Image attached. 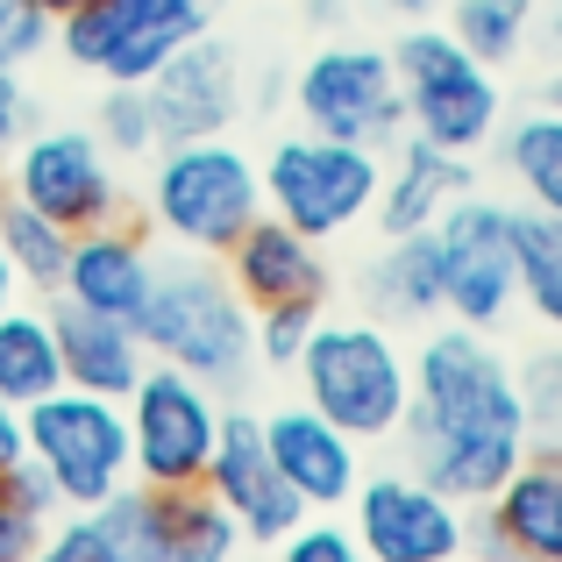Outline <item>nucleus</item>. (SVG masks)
Listing matches in <instances>:
<instances>
[{
	"label": "nucleus",
	"mask_w": 562,
	"mask_h": 562,
	"mask_svg": "<svg viewBox=\"0 0 562 562\" xmlns=\"http://www.w3.org/2000/svg\"><path fill=\"white\" fill-rule=\"evenodd\" d=\"M86 513L108 527V541L128 562H165V492H157V484L128 477L114 498H100V506H86Z\"/></svg>",
	"instance_id": "obj_29"
},
{
	"label": "nucleus",
	"mask_w": 562,
	"mask_h": 562,
	"mask_svg": "<svg viewBox=\"0 0 562 562\" xmlns=\"http://www.w3.org/2000/svg\"><path fill=\"white\" fill-rule=\"evenodd\" d=\"M43 527H50V520H36L29 506H14V498L0 492V562H29L36 541H43Z\"/></svg>",
	"instance_id": "obj_37"
},
{
	"label": "nucleus",
	"mask_w": 562,
	"mask_h": 562,
	"mask_svg": "<svg viewBox=\"0 0 562 562\" xmlns=\"http://www.w3.org/2000/svg\"><path fill=\"white\" fill-rule=\"evenodd\" d=\"M449 36L492 71H506L535 43V0H449Z\"/></svg>",
	"instance_id": "obj_28"
},
{
	"label": "nucleus",
	"mask_w": 562,
	"mask_h": 562,
	"mask_svg": "<svg viewBox=\"0 0 562 562\" xmlns=\"http://www.w3.org/2000/svg\"><path fill=\"white\" fill-rule=\"evenodd\" d=\"M22 300V278H14V263H8V243H0V306H14Z\"/></svg>",
	"instance_id": "obj_41"
},
{
	"label": "nucleus",
	"mask_w": 562,
	"mask_h": 562,
	"mask_svg": "<svg viewBox=\"0 0 562 562\" xmlns=\"http://www.w3.org/2000/svg\"><path fill=\"white\" fill-rule=\"evenodd\" d=\"M292 108L314 136L371 143V150L406 136L398 71H392V50H378V43H321L292 79Z\"/></svg>",
	"instance_id": "obj_9"
},
{
	"label": "nucleus",
	"mask_w": 562,
	"mask_h": 562,
	"mask_svg": "<svg viewBox=\"0 0 562 562\" xmlns=\"http://www.w3.org/2000/svg\"><path fill=\"white\" fill-rule=\"evenodd\" d=\"M363 300H371V321H441L449 300H441V249L435 228L420 235H384V249L363 263Z\"/></svg>",
	"instance_id": "obj_22"
},
{
	"label": "nucleus",
	"mask_w": 562,
	"mask_h": 562,
	"mask_svg": "<svg viewBox=\"0 0 562 562\" xmlns=\"http://www.w3.org/2000/svg\"><path fill=\"white\" fill-rule=\"evenodd\" d=\"M29 456V435H22V406L14 398H0V470L8 463H22Z\"/></svg>",
	"instance_id": "obj_38"
},
{
	"label": "nucleus",
	"mask_w": 562,
	"mask_h": 562,
	"mask_svg": "<svg viewBox=\"0 0 562 562\" xmlns=\"http://www.w3.org/2000/svg\"><path fill=\"white\" fill-rule=\"evenodd\" d=\"M122 413H128L136 484L179 492V484H200L206 477V456H214V435H221L214 384H200L192 371H179V363L150 357V371L128 384Z\"/></svg>",
	"instance_id": "obj_8"
},
{
	"label": "nucleus",
	"mask_w": 562,
	"mask_h": 562,
	"mask_svg": "<svg viewBox=\"0 0 562 562\" xmlns=\"http://www.w3.org/2000/svg\"><path fill=\"white\" fill-rule=\"evenodd\" d=\"M93 136L108 143V157H150L157 150L150 93H143L136 79H108V93L93 100Z\"/></svg>",
	"instance_id": "obj_30"
},
{
	"label": "nucleus",
	"mask_w": 562,
	"mask_h": 562,
	"mask_svg": "<svg viewBox=\"0 0 562 562\" xmlns=\"http://www.w3.org/2000/svg\"><path fill=\"white\" fill-rule=\"evenodd\" d=\"M398 441H406V470H420L456 506H484L520 470V456L535 449L520 371L484 328L463 321L427 328V342L413 349V398Z\"/></svg>",
	"instance_id": "obj_1"
},
{
	"label": "nucleus",
	"mask_w": 562,
	"mask_h": 562,
	"mask_svg": "<svg viewBox=\"0 0 562 562\" xmlns=\"http://www.w3.org/2000/svg\"><path fill=\"white\" fill-rule=\"evenodd\" d=\"M349 535L363 541L371 562H449L470 549V513L420 470H363L357 498L342 506Z\"/></svg>",
	"instance_id": "obj_12"
},
{
	"label": "nucleus",
	"mask_w": 562,
	"mask_h": 562,
	"mask_svg": "<svg viewBox=\"0 0 562 562\" xmlns=\"http://www.w3.org/2000/svg\"><path fill=\"white\" fill-rule=\"evenodd\" d=\"M477 562H562V456L527 449L470 520Z\"/></svg>",
	"instance_id": "obj_16"
},
{
	"label": "nucleus",
	"mask_w": 562,
	"mask_h": 562,
	"mask_svg": "<svg viewBox=\"0 0 562 562\" xmlns=\"http://www.w3.org/2000/svg\"><path fill=\"white\" fill-rule=\"evenodd\" d=\"M0 243H8L14 278H22L29 292H43V300H57V285H65V257H71V228H57L50 214H36V206H22L8 192V200H0Z\"/></svg>",
	"instance_id": "obj_27"
},
{
	"label": "nucleus",
	"mask_w": 562,
	"mask_h": 562,
	"mask_svg": "<svg viewBox=\"0 0 562 562\" xmlns=\"http://www.w3.org/2000/svg\"><path fill=\"white\" fill-rule=\"evenodd\" d=\"M200 484L235 513V520H243L249 549H278V541L306 520L300 492H292V484L278 477V463H271L263 413H243V406L221 413V435H214V456H206V477Z\"/></svg>",
	"instance_id": "obj_14"
},
{
	"label": "nucleus",
	"mask_w": 562,
	"mask_h": 562,
	"mask_svg": "<svg viewBox=\"0 0 562 562\" xmlns=\"http://www.w3.org/2000/svg\"><path fill=\"white\" fill-rule=\"evenodd\" d=\"M435 249H441V300L449 321L463 328H506V314L520 306V278H513V206L498 200H449V214L435 221Z\"/></svg>",
	"instance_id": "obj_13"
},
{
	"label": "nucleus",
	"mask_w": 562,
	"mask_h": 562,
	"mask_svg": "<svg viewBox=\"0 0 562 562\" xmlns=\"http://www.w3.org/2000/svg\"><path fill=\"white\" fill-rule=\"evenodd\" d=\"M22 435H29V456L50 470V484H57L65 506H100V498H114L128 477H136L122 398L57 384V392H43L36 406H22Z\"/></svg>",
	"instance_id": "obj_7"
},
{
	"label": "nucleus",
	"mask_w": 562,
	"mask_h": 562,
	"mask_svg": "<svg viewBox=\"0 0 562 562\" xmlns=\"http://www.w3.org/2000/svg\"><path fill=\"white\" fill-rule=\"evenodd\" d=\"M43 8L57 14V22H65V14H79V8H93V0H43Z\"/></svg>",
	"instance_id": "obj_42"
},
{
	"label": "nucleus",
	"mask_w": 562,
	"mask_h": 562,
	"mask_svg": "<svg viewBox=\"0 0 562 562\" xmlns=\"http://www.w3.org/2000/svg\"><path fill=\"white\" fill-rule=\"evenodd\" d=\"M150 93V122H157V150L165 143H200V136H228V122L243 114V65L228 43L192 36L165 65L143 79Z\"/></svg>",
	"instance_id": "obj_15"
},
{
	"label": "nucleus",
	"mask_w": 562,
	"mask_h": 562,
	"mask_svg": "<svg viewBox=\"0 0 562 562\" xmlns=\"http://www.w3.org/2000/svg\"><path fill=\"white\" fill-rule=\"evenodd\" d=\"M555 357H562V349H555Z\"/></svg>",
	"instance_id": "obj_47"
},
{
	"label": "nucleus",
	"mask_w": 562,
	"mask_h": 562,
	"mask_svg": "<svg viewBox=\"0 0 562 562\" xmlns=\"http://www.w3.org/2000/svg\"><path fill=\"white\" fill-rule=\"evenodd\" d=\"M498 165L513 171V186H520L527 206L562 214V114L535 108V114H520V122H506V136H498Z\"/></svg>",
	"instance_id": "obj_26"
},
{
	"label": "nucleus",
	"mask_w": 562,
	"mask_h": 562,
	"mask_svg": "<svg viewBox=\"0 0 562 562\" xmlns=\"http://www.w3.org/2000/svg\"><path fill=\"white\" fill-rule=\"evenodd\" d=\"M8 192L71 235L122 221V179L93 128H29L8 150Z\"/></svg>",
	"instance_id": "obj_11"
},
{
	"label": "nucleus",
	"mask_w": 562,
	"mask_h": 562,
	"mask_svg": "<svg viewBox=\"0 0 562 562\" xmlns=\"http://www.w3.org/2000/svg\"><path fill=\"white\" fill-rule=\"evenodd\" d=\"M221 0H93L57 22V50L100 79H150L179 43L214 29Z\"/></svg>",
	"instance_id": "obj_10"
},
{
	"label": "nucleus",
	"mask_w": 562,
	"mask_h": 562,
	"mask_svg": "<svg viewBox=\"0 0 562 562\" xmlns=\"http://www.w3.org/2000/svg\"><path fill=\"white\" fill-rule=\"evenodd\" d=\"M50 335H57V363H65V384L100 398H128V384L150 371V342H143L136 321H108L93 306L50 300Z\"/></svg>",
	"instance_id": "obj_20"
},
{
	"label": "nucleus",
	"mask_w": 562,
	"mask_h": 562,
	"mask_svg": "<svg viewBox=\"0 0 562 562\" xmlns=\"http://www.w3.org/2000/svg\"><path fill=\"white\" fill-rule=\"evenodd\" d=\"M243 562H278V555H243Z\"/></svg>",
	"instance_id": "obj_45"
},
{
	"label": "nucleus",
	"mask_w": 562,
	"mask_h": 562,
	"mask_svg": "<svg viewBox=\"0 0 562 562\" xmlns=\"http://www.w3.org/2000/svg\"><path fill=\"white\" fill-rule=\"evenodd\" d=\"M513 278H520L527 314L562 335V214L513 206Z\"/></svg>",
	"instance_id": "obj_24"
},
{
	"label": "nucleus",
	"mask_w": 562,
	"mask_h": 562,
	"mask_svg": "<svg viewBox=\"0 0 562 562\" xmlns=\"http://www.w3.org/2000/svg\"><path fill=\"white\" fill-rule=\"evenodd\" d=\"M257 214H263V179L228 136L165 143V157L150 171V221L179 249L221 257Z\"/></svg>",
	"instance_id": "obj_5"
},
{
	"label": "nucleus",
	"mask_w": 562,
	"mask_h": 562,
	"mask_svg": "<svg viewBox=\"0 0 562 562\" xmlns=\"http://www.w3.org/2000/svg\"><path fill=\"white\" fill-rule=\"evenodd\" d=\"M292 378L321 420L357 441H392L413 398V357L392 342L384 321H314Z\"/></svg>",
	"instance_id": "obj_3"
},
{
	"label": "nucleus",
	"mask_w": 562,
	"mask_h": 562,
	"mask_svg": "<svg viewBox=\"0 0 562 562\" xmlns=\"http://www.w3.org/2000/svg\"><path fill=\"white\" fill-rule=\"evenodd\" d=\"M221 271H228V285L249 300V314L257 306H285V300H328L335 271H328V249L314 243V235H300L292 221L278 214H257L243 235H235L228 249H221Z\"/></svg>",
	"instance_id": "obj_18"
},
{
	"label": "nucleus",
	"mask_w": 562,
	"mask_h": 562,
	"mask_svg": "<svg viewBox=\"0 0 562 562\" xmlns=\"http://www.w3.org/2000/svg\"><path fill=\"white\" fill-rule=\"evenodd\" d=\"M463 192H470L463 150H441V143H427V136H406L398 157L384 165V179H378L371 221H378V235H420V228H435V221L449 214V200H463Z\"/></svg>",
	"instance_id": "obj_21"
},
{
	"label": "nucleus",
	"mask_w": 562,
	"mask_h": 562,
	"mask_svg": "<svg viewBox=\"0 0 562 562\" xmlns=\"http://www.w3.org/2000/svg\"><path fill=\"white\" fill-rule=\"evenodd\" d=\"M342 14H349V0H306V22L314 29H342Z\"/></svg>",
	"instance_id": "obj_40"
},
{
	"label": "nucleus",
	"mask_w": 562,
	"mask_h": 562,
	"mask_svg": "<svg viewBox=\"0 0 562 562\" xmlns=\"http://www.w3.org/2000/svg\"><path fill=\"white\" fill-rule=\"evenodd\" d=\"M263 441H271V463L278 477L300 492L306 513H342L363 484V441L342 435L335 420H321L314 406H278L263 413Z\"/></svg>",
	"instance_id": "obj_17"
},
{
	"label": "nucleus",
	"mask_w": 562,
	"mask_h": 562,
	"mask_svg": "<svg viewBox=\"0 0 562 562\" xmlns=\"http://www.w3.org/2000/svg\"><path fill=\"white\" fill-rule=\"evenodd\" d=\"M57 43V14L43 0H0V65L22 71L29 57H43Z\"/></svg>",
	"instance_id": "obj_34"
},
{
	"label": "nucleus",
	"mask_w": 562,
	"mask_h": 562,
	"mask_svg": "<svg viewBox=\"0 0 562 562\" xmlns=\"http://www.w3.org/2000/svg\"><path fill=\"white\" fill-rule=\"evenodd\" d=\"M384 14H392V22H435L441 8H449V0H378Z\"/></svg>",
	"instance_id": "obj_39"
},
{
	"label": "nucleus",
	"mask_w": 562,
	"mask_h": 562,
	"mask_svg": "<svg viewBox=\"0 0 562 562\" xmlns=\"http://www.w3.org/2000/svg\"><path fill=\"white\" fill-rule=\"evenodd\" d=\"M150 285H157L150 243H143L128 221H100V228H79V235H71V257H65V285H57V300L93 306V314H108V321H143Z\"/></svg>",
	"instance_id": "obj_19"
},
{
	"label": "nucleus",
	"mask_w": 562,
	"mask_h": 562,
	"mask_svg": "<svg viewBox=\"0 0 562 562\" xmlns=\"http://www.w3.org/2000/svg\"><path fill=\"white\" fill-rule=\"evenodd\" d=\"M541 108H555V114H562V79H549V86H541Z\"/></svg>",
	"instance_id": "obj_43"
},
{
	"label": "nucleus",
	"mask_w": 562,
	"mask_h": 562,
	"mask_svg": "<svg viewBox=\"0 0 562 562\" xmlns=\"http://www.w3.org/2000/svg\"><path fill=\"white\" fill-rule=\"evenodd\" d=\"M36 128V100H29V86H22V71L14 65H0V157L14 150V143Z\"/></svg>",
	"instance_id": "obj_36"
},
{
	"label": "nucleus",
	"mask_w": 562,
	"mask_h": 562,
	"mask_svg": "<svg viewBox=\"0 0 562 562\" xmlns=\"http://www.w3.org/2000/svg\"><path fill=\"white\" fill-rule=\"evenodd\" d=\"M136 328L150 342V357L179 363L214 392H243L249 371H257V314L228 285L221 257H200V249L157 263L150 306H143Z\"/></svg>",
	"instance_id": "obj_2"
},
{
	"label": "nucleus",
	"mask_w": 562,
	"mask_h": 562,
	"mask_svg": "<svg viewBox=\"0 0 562 562\" xmlns=\"http://www.w3.org/2000/svg\"><path fill=\"white\" fill-rule=\"evenodd\" d=\"M0 492H8L14 506H29L36 520H57V513H65V498H57L50 470H43L36 456H22V463H8V470H0Z\"/></svg>",
	"instance_id": "obj_35"
},
{
	"label": "nucleus",
	"mask_w": 562,
	"mask_h": 562,
	"mask_svg": "<svg viewBox=\"0 0 562 562\" xmlns=\"http://www.w3.org/2000/svg\"><path fill=\"white\" fill-rule=\"evenodd\" d=\"M278 562H371L363 541L349 535L342 513H306L285 541H278Z\"/></svg>",
	"instance_id": "obj_33"
},
{
	"label": "nucleus",
	"mask_w": 562,
	"mask_h": 562,
	"mask_svg": "<svg viewBox=\"0 0 562 562\" xmlns=\"http://www.w3.org/2000/svg\"><path fill=\"white\" fill-rule=\"evenodd\" d=\"M249 535L206 484L165 492V562H243Z\"/></svg>",
	"instance_id": "obj_23"
},
{
	"label": "nucleus",
	"mask_w": 562,
	"mask_h": 562,
	"mask_svg": "<svg viewBox=\"0 0 562 562\" xmlns=\"http://www.w3.org/2000/svg\"><path fill=\"white\" fill-rule=\"evenodd\" d=\"M257 179H263V214L292 221V228L314 235V243H335V235H349L357 221H371L384 157L371 143H342V136L300 128V136H285L257 165Z\"/></svg>",
	"instance_id": "obj_6"
},
{
	"label": "nucleus",
	"mask_w": 562,
	"mask_h": 562,
	"mask_svg": "<svg viewBox=\"0 0 562 562\" xmlns=\"http://www.w3.org/2000/svg\"><path fill=\"white\" fill-rule=\"evenodd\" d=\"M57 384H65V363H57L50 314H29L22 300L0 306V398L36 406V398L57 392Z\"/></svg>",
	"instance_id": "obj_25"
},
{
	"label": "nucleus",
	"mask_w": 562,
	"mask_h": 562,
	"mask_svg": "<svg viewBox=\"0 0 562 562\" xmlns=\"http://www.w3.org/2000/svg\"><path fill=\"white\" fill-rule=\"evenodd\" d=\"M392 71H398V100H406V136H427L463 157L498 136V114H506L498 71L484 57H470L449 29L413 22L392 43Z\"/></svg>",
	"instance_id": "obj_4"
},
{
	"label": "nucleus",
	"mask_w": 562,
	"mask_h": 562,
	"mask_svg": "<svg viewBox=\"0 0 562 562\" xmlns=\"http://www.w3.org/2000/svg\"><path fill=\"white\" fill-rule=\"evenodd\" d=\"M0 200H8V157H0Z\"/></svg>",
	"instance_id": "obj_44"
},
{
	"label": "nucleus",
	"mask_w": 562,
	"mask_h": 562,
	"mask_svg": "<svg viewBox=\"0 0 562 562\" xmlns=\"http://www.w3.org/2000/svg\"><path fill=\"white\" fill-rule=\"evenodd\" d=\"M29 562H128V555L114 549L108 527H100L86 506H65L50 527H43V541H36V555H29Z\"/></svg>",
	"instance_id": "obj_31"
},
{
	"label": "nucleus",
	"mask_w": 562,
	"mask_h": 562,
	"mask_svg": "<svg viewBox=\"0 0 562 562\" xmlns=\"http://www.w3.org/2000/svg\"><path fill=\"white\" fill-rule=\"evenodd\" d=\"M449 562H477V555H470V549H463V555H449Z\"/></svg>",
	"instance_id": "obj_46"
},
{
	"label": "nucleus",
	"mask_w": 562,
	"mask_h": 562,
	"mask_svg": "<svg viewBox=\"0 0 562 562\" xmlns=\"http://www.w3.org/2000/svg\"><path fill=\"white\" fill-rule=\"evenodd\" d=\"M321 306L314 300H285V306H257V363L263 371H292L306 349V335H314Z\"/></svg>",
	"instance_id": "obj_32"
}]
</instances>
